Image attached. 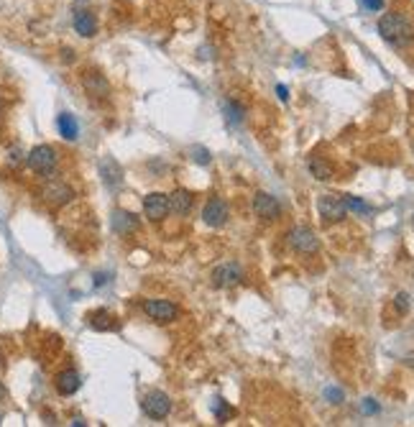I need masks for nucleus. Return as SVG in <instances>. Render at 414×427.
Returning <instances> with one entry per match:
<instances>
[{
    "instance_id": "f257e3e1",
    "label": "nucleus",
    "mask_w": 414,
    "mask_h": 427,
    "mask_svg": "<svg viewBox=\"0 0 414 427\" xmlns=\"http://www.w3.org/2000/svg\"><path fill=\"white\" fill-rule=\"evenodd\" d=\"M379 34L391 46H409L414 42V26L402 13H384L379 18Z\"/></svg>"
},
{
    "instance_id": "f03ea898",
    "label": "nucleus",
    "mask_w": 414,
    "mask_h": 427,
    "mask_svg": "<svg viewBox=\"0 0 414 427\" xmlns=\"http://www.w3.org/2000/svg\"><path fill=\"white\" fill-rule=\"evenodd\" d=\"M57 161H59L57 151L51 149V146H46V143L34 146L31 154H28V167L34 169V172H39V174H44V176H49L51 172L57 169Z\"/></svg>"
},
{
    "instance_id": "7ed1b4c3",
    "label": "nucleus",
    "mask_w": 414,
    "mask_h": 427,
    "mask_svg": "<svg viewBox=\"0 0 414 427\" xmlns=\"http://www.w3.org/2000/svg\"><path fill=\"white\" fill-rule=\"evenodd\" d=\"M287 243L294 248L297 253H317L320 251V241L317 235L310 230L307 226H294L287 233Z\"/></svg>"
},
{
    "instance_id": "20e7f679",
    "label": "nucleus",
    "mask_w": 414,
    "mask_h": 427,
    "mask_svg": "<svg viewBox=\"0 0 414 427\" xmlns=\"http://www.w3.org/2000/svg\"><path fill=\"white\" fill-rule=\"evenodd\" d=\"M317 210H320V218L325 223H340L348 215L346 197H340V194H322L317 200Z\"/></svg>"
},
{
    "instance_id": "39448f33",
    "label": "nucleus",
    "mask_w": 414,
    "mask_h": 427,
    "mask_svg": "<svg viewBox=\"0 0 414 427\" xmlns=\"http://www.w3.org/2000/svg\"><path fill=\"white\" fill-rule=\"evenodd\" d=\"M144 312L146 318L153 320V322H161V325H167V322H174L179 315L177 305L169 300H146L144 302Z\"/></svg>"
},
{
    "instance_id": "423d86ee",
    "label": "nucleus",
    "mask_w": 414,
    "mask_h": 427,
    "mask_svg": "<svg viewBox=\"0 0 414 427\" xmlns=\"http://www.w3.org/2000/svg\"><path fill=\"white\" fill-rule=\"evenodd\" d=\"M72 197H75V190H72L67 182H62V179H49V182L41 187V200L46 202V205H54V208L67 205Z\"/></svg>"
},
{
    "instance_id": "0eeeda50",
    "label": "nucleus",
    "mask_w": 414,
    "mask_h": 427,
    "mask_svg": "<svg viewBox=\"0 0 414 427\" xmlns=\"http://www.w3.org/2000/svg\"><path fill=\"white\" fill-rule=\"evenodd\" d=\"M141 407H144L146 417L149 419H164L171 412V399H169V394L153 389V392H149L144 397Z\"/></svg>"
},
{
    "instance_id": "6e6552de",
    "label": "nucleus",
    "mask_w": 414,
    "mask_h": 427,
    "mask_svg": "<svg viewBox=\"0 0 414 427\" xmlns=\"http://www.w3.org/2000/svg\"><path fill=\"white\" fill-rule=\"evenodd\" d=\"M82 87H85V93L90 98H97V100H105L110 95V82L108 77L97 72V69H87L85 75H82Z\"/></svg>"
},
{
    "instance_id": "1a4fd4ad",
    "label": "nucleus",
    "mask_w": 414,
    "mask_h": 427,
    "mask_svg": "<svg viewBox=\"0 0 414 427\" xmlns=\"http://www.w3.org/2000/svg\"><path fill=\"white\" fill-rule=\"evenodd\" d=\"M228 218H230V212H228L225 200H220V197H210V200L205 202L203 220L210 228H223L225 223H228Z\"/></svg>"
},
{
    "instance_id": "9d476101",
    "label": "nucleus",
    "mask_w": 414,
    "mask_h": 427,
    "mask_svg": "<svg viewBox=\"0 0 414 427\" xmlns=\"http://www.w3.org/2000/svg\"><path fill=\"white\" fill-rule=\"evenodd\" d=\"M144 212L146 218L153 220V223H159L169 215V194L164 192H151L144 197Z\"/></svg>"
},
{
    "instance_id": "9b49d317",
    "label": "nucleus",
    "mask_w": 414,
    "mask_h": 427,
    "mask_svg": "<svg viewBox=\"0 0 414 427\" xmlns=\"http://www.w3.org/2000/svg\"><path fill=\"white\" fill-rule=\"evenodd\" d=\"M243 282V271L238 264H220L215 271H212V284L220 287V289H230Z\"/></svg>"
},
{
    "instance_id": "f8f14e48",
    "label": "nucleus",
    "mask_w": 414,
    "mask_h": 427,
    "mask_svg": "<svg viewBox=\"0 0 414 427\" xmlns=\"http://www.w3.org/2000/svg\"><path fill=\"white\" fill-rule=\"evenodd\" d=\"M254 210H256V215L261 220H276L281 215V205L279 200L274 197V194L269 192H258L254 197Z\"/></svg>"
},
{
    "instance_id": "ddd939ff",
    "label": "nucleus",
    "mask_w": 414,
    "mask_h": 427,
    "mask_svg": "<svg viewBox=\"0 0 414 427\" xmlns=\"http://www.w3.org/2000/svg\"><path fill=\"white\" fill-rule=\"evenodd\" d=\"M72 24H75V31L85 39H93L97 34V18H95L93 10L87 8H75L72 13Z\"/></svg>"
},
{
    "instance_id": "4468645a",
    "label": "nucleus",
    "mask_w": 414,
    "mask_h": 427,
    "mask_svg": "<svg viewBox=\"0 0 414 427\" xmlns=\"http://www.w3.org/2000/svg\"><path fill=\"white\" fill-rule=\"evenodd\" d=\"M100 174H102V182H105L110 190H118V187L123 185V169H120L118 161L110 159V156H105V159L100 161Z\"/></svg>"
},
{
    "instance_id": "2eb2a0df",
    "label": "nucleus",
    "mask_w": 414,
    "mask_h": 427,
    "mask_svg": "<svg viewBox=\"0 0 414 427\" xmlns=\"http://www.w3.org/2000/svg\"><path fill=\"white\" fill-rule=\"evenodd\" d=\"M54 386H57V392H59L62 397H72V394L82 386V381H79V374H77L75 369H67V371H62V374H57Z\"/></svg>"
},
{
    "instance_id": "dca6fc26",
    "label": "nucleus",
    "mask_w": 414,
    "mask_h": 427,
    "mask_svg": "<svg viewBox=\"0 0 414 427\" xmlns=\"http://www.w3.org/2000/svg\"><path fill=\"white\" fill-rule=\"evenodd\" d=\"M113 230L118 235H131L138 230V218L133 212H126V210H115L113 212Z\"/></svg>"
},
{
    "instance_id": "f3484780",
    "label": "nucleus",
    "mask_w": 414,
    "mask_h": 427,
    "mask_svg": "<svg viewBox=\"0 0 414 427\" xmlns=\"http://www.w3.org/2000/svg\"><path fill=\"white\" fill-rule=\"evenodd\" d=\"M195 205V194L189 190H174L169 194V212H177V215H187Z\"/></svg>"
},
{
    "instance_id": "a211bd4d",
    "label": "nucleus",
    "mask_w": 414,
    "mask_h": 427,
    "mask_svg": "<svg viewBox=\"0 0 414 427\" xmlns=\"http://www.w3.org/2000/svg\"><path fill=\"white\" fill-rule=\"evenodd\" d=\"M57 128H59L62 138H67V141H77V136H79V126H77V120L72 113H62L57 118Z\"/></svg>"
},
{
    "instance_id": "6ab92c4d",
    "label": "nucleus",
    "mask_w": 414,
    "mask_h": 427,
    "mask_svg": "<svg viewBox=\"0 0 414 427\" xmlns=\"http://www.w3.org/2000/svg\"><path fill=\"white\" fill-rule=\"evenodd\" d=\"M310 172H312V176L314 179H320V182H328V179H332V174H335L332 164L320 159V156H312V159H310Z\"/></svg>"
},
{
    "instance_id": "aec40b11",
    "label": "nucleus",
    "mask_w": 414,
    "mask_h": 427,
    "mask_svg": "<svg viewBox=\"0 0 414 427\" xmlns=\"http://www.w3.org/2000/svg\"><path fill=\"white\" fill-rule=\"evenodd\" d=\"M90 325H93L95 330H115L118 322H115V318H113L108 310H97L90 315Z\"/></svg>"
},
{
    "instance_id": "412c9836",
    "label": "nucleus",
    "mask_w": 414,
    "mask_h": 427,
    "mask_svg": "<svg viewBox=\"0 0 414 427\" xmlns=\"http://www.w3.org/2000/svg\"><path fill=\"white\" fill-rule=\"evenodd\" d=\"M233 415H236V410H230L223 399H215V417H218V422H228Z\"/></svg>"
},
{
    "instance_id": "4be33fe9",
    "label": "nucleus",
    "mask_w": 414,
    "mask_h": 427,
    "mask_svg": "<svg viewBox=\"0 0 414 427\" xmlns=\"http://www.w3.org/2000/svg\"><path fill=\"white\" fill-rule=\"evenodd\" d=\"M394 307H397L399 315H406L409 307H412V297H409L406 292H399L397 297H394Z\"/></svg>"
},
{
    "instance_id": "5701e85b",
    "label": "nucleus",
    "mask_w": 414,
    "mask_h": 427,
    "mask_svg": "<svg viewBox=\"0 0 414 427\" xmlns=\"http://www.w3.org/2000/svg\"><path fill=\"white\" fill-rule=\"evenodd\" d=\"M346 208L353 210V212H364V215H368V212H371V208H368L364 200H358V197H350V194L346 197Z\"/></svg>"
},
{
    "instance_id": "b1692460",
    "label": "nucleus",
    "mask_w": 414,
    "mask_h": 427,
    "mask_svg": "<svg viewBox=\"0 0 414 427\" xmlns=\"http://www.w3.org/2000/svg\"><path fill=\"white\" fill-rule=\"evenodd\" d=\"M192 159H195L197 164L207 167V164H210V151L207 149H192Z\"/></svg>"
},
{
    "instance_id": "393cba45",
    "label": "nucleus",
    "mask_w": 414,
    "mask_h": 427,
    "mask_svg": "<svg viewBox=\"0 0 414 427\" xmlns=\"http://www.w3.org/2000/svg\"><path fill=\"white\" fill-rule=\"evenodd\" d=\"M325 397H328L332 404H340L343 402V392L340 389H335V386H330V389H325Z\"/></svg>"
},
{
    "instance_id": "a878e982",
    "label": "nucleus",
    "mask_w": 414,
    "mask_h": 427,
    "mask_svg": "<svg viewBox=\"0 0 414 427\" xmlns=\"http://www.w3.org/2000/svg\"><path fill=\"white\" fill-rule=\"evenodd\" d=\"M361 410H364V415H376V412H379V404L373 402V399H364Z\"/></svg>"
},
{
    "instance_id": "bb28decb",
    "label": "nucleus",
    "mask_w": 414,
    "mask_h": 427,
    "mask_svg": "<svg viewBox=\"0 0 414 427\" xmlns=\"http://www.w3.org/2000/svg\"><path fill=\"white\" fill-rule=\"evenodd\" d=\"M364 6L368 10H381L384 8V0H364Z\"/></svg>"
},
{
    "instance_id": "cd10ccee",
    "label": "nucleus",
    "mask_w": 414,
    "mask_h": 427,
    "mask_svg": "<svg viewBox=\"0 0 414 427\" xmlns=\"http://www.w3.org/2000/svg\"><path fill=\"white\" fill-rule=\"evenodd\" d=\"M276 93H279L281 100H289V90L284 87V84H279V87H276Z\"/></svg>"
},
{
    "instance_id": "c85d7f7f",
    "label": "nucleus",
    "mask_w": 414,
    "mask_h": 427,
    "mask_svg": "<svg viewBox=\"0 0 414 427\" xmlns=\"http://www.w3.org/2000/svg\"><path fill=\"white\" fill-rule=\"evenodd\" d=\"M3 399H6V386L0 384V402H3Z\"/></svg>"
},
{
    "instance_id": "c756f323",
    "label": "nucleus",
    "mask_w": 414,
    "mask_h": 427,
    "mask_svg": "<svg viewBox=\"0 0 414 427\" xmlns=\"http://www.w3.org/2000/svg\"><path fill=\"white\" fill-rule=\"evenodd\" d=\"M0 110H3V108H0Z\"/></svg>"
}]
</instances>
